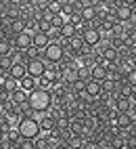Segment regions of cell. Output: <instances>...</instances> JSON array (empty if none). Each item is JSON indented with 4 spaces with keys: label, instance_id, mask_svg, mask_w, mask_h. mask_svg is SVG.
I'll list each match as a JSON object with an SVG mask.
<instances>
[{
    "label": "cell",
    "instance_id": "1",
    "mask_svg": "<svg viewBox=\"0 0 136 149\" xmlns=\"http://www.w3.org/2000/svg\"><path fill=\"white\" fill-rule=\"evenodd\" d=\"M27 105H30L32 113H46L52 105V95H50V88H44L40 84H36L30 93H27Z\"/></svg>",
    "mask_w": 136,
    "mask_h": 149
},
{
    "label": "cell",
    "instance_id": "2",
    "mask_svg": "<svg viewBox=\"0 0 136 149\" xmlns=\"http://www.w3.org/2000/svg\"><path fill=\"white\" fill-rule=\"evenodd\" d=\"M17 130H19V136L21 139H38L42 134L40 130V122L34 113H27V116H21L17 122Z\"/></svg>",
    "mask_w": 136,
    "mask_h": 149
},
{
    "label": "cell",
    "instance_id": "3",
    "mask_svg": "<svg viewBox=\"0 0 136 149\" xmlns=\"http://www.w3.org/2000/svg\"><path fill=\"white\" fill-rule=\"evenodd\" d=\"M63 57H65V46L61 42L50 40V42L42 48V59H44L46 63H57V65H59L63 61Z\"/></svg>",
    "mask_w": 136,
    "mask_h": 149
},
{
    "label": "cell",
    "instance_id": "4",
    "mask_svg": "<svg viewBox=\"0 0 136 149\" xmlns=\"http://www.w3.org/2000/svg\"><path fill=\"white\" fill-rule=\"evenodd\" d=\"M82 36H84L86 46H92V48H96V46L101 44V40H103V34H101V29L96 27V25H88V27H84Z\"/></svg>",
    "mask_w": 136,
    "mask_h": 149
},
{
    "label": "cell",
    "instance_id": "5",
    "mask_svg": "<svg viewBox=\"0 0 136 149\" xmlns=\"http://www.w3.org/2000/svg\"><path fill=\"white\" fill-rule=\"evenodd\" d=\"M32 44H34V34L30 29H21V32L15 36V40H13V46L17 51H27Z\"/></svg>",
    "mask_w": 136,
    "mask_h": 149
},
{
    "label": "cell",
    "instance_id": "6",
    "mask_svg": "<svg viewBox=\"0 0 136 149\" xmlns=\"http://www.w3.org/2000/svg\"><path fill=\"white\" fill-rule=\"evenodd\" d=\"M25 69H27V76H32V78H40V76H44V72H46V61L40 57V59H30V61L25 63Z\"/></svg>",
    "mask_w": 136,
    "mask_h": 149
},
{
    "label": "cell",
    "instance_id": "7",
    "mask_svg": "<svg viewBox=\"0 0 136 149\" xmlns=\"http://www.w3.org/2000/svg\"><path fill=\"white\" fill-rule=\"evenodd\" d=\"M115 17H117V21L122 23H128L134 19V8L130 4H124V2H117L115 4Z\"/></svg>",
    "mask_w": 136,
    "mask_h": 149
},
{
    "label": "cell",
    "instance_id": "8",
    "mask_svg": "<svg viewBox=\"0 0 136 149\" xmlns=\"http://www.w3.org/2000/svg\"><path fill=\"white\" fill-rule=\"evenodd\" d=\"M115 126L122 130H130L134 128V118L130 116V111H117L115 113Z\"/></svg>",
    "mask_w": 136,
    "mask_h": 149
},
{
    "label": "cell",
    "instance_id": "9",
    "mask_svg": "<svg viewBox=\"0 0 136 149\" xmlns=\"http://www.w3.org/2000/svg\"><path fill=\"white\" fill-rule=\"evenodd\" d=\"M38 122H40V130L42 132H52L57 128V118L50 116V113H40V118H38Z\"/></svg>",
    "mask_w": 136,
    "mask_h": 149
},
{
    "label": "cell",
    "instance_id": "10",
    "mask_svg": "<svg viewBox=\"0 0 136 149\" xmlns=\"http://www.w3.org/2000/svg\"><path fill=\"white\" fill-rule=\"evenodd\" d=\"M113 107H115V111H128L132 107V99L126 97V95H115L113 97Z\"/></svg>",
    "mask_w": 136,
    "mask_h": 149
},
{
    "label": "cell",
    "instance_id": "11",
    "mask_svg": "<svg viewBox=\"0 0 136 149\" xmlns=\"http://www.w3.org/2000/svg\"><path fill=\"white\" fill-rule=\"evenodd\" d=\"M82 19L88 25H94V21L99 19V11H96V6L90 4V6H82Z\"/></svg>",
    "mask_w": 136,
    "mask_h": 149
},
{
    "label": "cell",
    "instance_id": "12",
    "mask_svg": "<svg viewBox=\"0 0 136 149\" xmlns=\"http://www.w3.org/2000/svg\"><path fill=\"white\" fill-rule=\"evenodd\" d=\"M101 93H103V84L99 80H92V78H90V80L86 82V95H88L90 99H96Z\"/></svg>",
    "mask_w": 136,
    "mask_h": 149
},
{
    "label": "cell",
    "instance_id": "13",
    "mask_svg": "<svg viewBox=\"0 0 136 149\" xmlns=\"http://www.w3.org/2000/svg\"><path fill=\"white\" fill-rule=\"evenodd\" d=\"M8 74H11L15 80H21V78L27 74V69H25V63H21V61H13V65L8 67Z\"/></svg>",
    "mask_w": 136,
    "mask_h": 149
},
{
    "label": "cell",
    "instance_id": "14",
    "mask_svg": "<svg viewBox=\"0 0 136 149\" xmlns=\"http://www.w3.org/2000/svg\"><path fill=\"white\" fill-rule=\"evenodd\" d=\"M90 78H92V80L103 82L105 78H107V67H105L103 63H94V65L90 67Z\"/></svg>",
    "mask_w": 136,
    "mask_h": 149
},
{
    "label": "cell",
    "instance_id": "15",
    "mask_svg": "<svg viewBox=\"0 0 136 149\" xmlns=\"http://www.w3.org/2000/svg\"><path fill=\"white\" fill-rule=\"evenodd\" d=\"M48 42H50V36H48L46 32H42V29L34 32V46H38V48H44Z\"/></svg>",
    "mask_w": 136,
    "mask_h": 149
},
{
    "label": "cell",
    "instance_id": "16",
    "mask_svg": "<svg viewBox=\"0 0 136 149\" xmlns=\"http://www.w3.org/2000/svg\"><path fill=\"white\" fill-rule=\"evenodd\" d=\"M25 101H27V91H23L21 86H17L15 91L11 93V103L21 105V103H25Z\"/></svg>",
    "mask_w": 136,
    "mask_h": 149
},
{
    "label": "cell",
    "instance_id": "17",
    "mask_svg": "<svg viewBox=\"0 0 136 149\" xmlns=\"http://www.w3.org/2000/svg\"><path fill=\"white\" fill-rule=\"evenodd\" d=\"M75 32H77V27H75L73 21H69V19H67V21L61 25V36H63V38H71Z\"/></svg>",
    "mask_w": 136,
    "mask_h": 149
},
{
    "label": "cell",
    "instance_id": "18",
    "mask_svg": "<svg viewBox=\"0 0 136 149\" xmlns=\"http://www.w3.org/2000/svg\"><path fill=\"white\" fill-rule=\"evenodd\" d=\"M0 86H2V88H6L8 93H13L15 88L19 86V80H15V78H13L11 74H6V76H4V80L0 82Z\"/></svg>",
    "mask_w": 136,
    "mask_h": 149
},
{
    "label": "cell",
    "instance_id": "19",
    "mask_svg": "<svg viewBox=\"0 0 136 149\" xmlns=\"http://www.w3.org/2000/svg\"><path fill=\"white\" fill-rule=\"evenodd\" d=\"M19 86H21L23 91H27V93H30L32 88L36 86V78H32V76H27V74H25V76L21 78V80H19Z\"/></svg>",
    "mask_w": 136,
    "mask_h": 149
},
{
    "label": "cell",
    "instance_id": "20",
    "mask_svg": "<svg viewBox=\"0 0 136 149\" xmlns=\"http://www.w3.org/2000/svg\"><path fill=\"white\" fill-rule=\"evenodd\" d=\"M13 42L11 40H6V38H0V57H4V55H11L13 53Z\"/></svg>",
    "mask_w": 136,
    "mask_h": 149
},
{
    "label": "cell",
    "instance_id": "21",
    "mask_svg": "<svg viewBox=\"0 0 136 149\" xmlns=\"http://www.w3.org/2000/svg\"><path fill=\"white\" fill-rule=\"evenodd\" d=\"M77 78L80 80H90V65H77Z\"/></svg>",
    "mask_w": 136,
    "mask_h": 149
},
{
    "label": "cell",
    "instance_id": "22",
    "mask_svg": "<svg viewBox=\"0 0 136 149\" xmlns=\"http://www.w3.org/2000/svg\"><path fill=\"white\" fill-rule=\"evenodd\" d=\"M65 21H67V17H65L63 13H52V17H50V23H52V27H61Z\"/></svg>",
    "mask_w": 136,
    "mask_h": 149
},
{
    "label": "cell",
    "instance_id": "23",
    "mask_svg": "<svg viewBox=\"0 0 136 149\" xmlns=\"http://www.w3.org/2000/svg\"><path fill=\"white\" fill-rule=\"evenodd\" d=\"M25 55H27V59H40V57H42V48H38V46L32 44V46L25 51Z\"/></svg>",
    "mask_w": 136,
    "mask_h": 149
},
{
    "label": "cell",
    "instance_id": "24",
    "mask_svg": "<svg viewBox=\"0 0 136 149\" xmlns=\"http://www.w3.org/2000/svg\"><path fill=\"white\" fill-rule=\"evenodd\" d=\"M19 149H36V139H19Z\"/></svg>",
    "mask_w": 136,
    "mask_h": 149
},
{
    "label": "cell",
    "instance_id": "25",
    "mask_svg": "<svg viewBox=\"0 0 136 149\" xmlns=\"http://www.w3.org/2000/svg\"><path fill=\"white\" fill-rule=\"evenodd\" d=\"M46 34L50 36V40H55V42H61V40H63V36H61V27H50Z\"/></svg>",
    "mask_w": 136,
    "mask_h": 149
},
{
    "label": "cell",
    "instance_id": "26",
    "mask_svg": "<svg viewBox=\"0 0 136 149\" xmlns=\"http://www.w3.org/2000/svg\"><path fill=\"white\" fill-rule=\"evenodd\" d=\"M13 65V59H11V55H4V57H0V69L2 72H8V67Z\"/></svg>",
    "mask_w": 136,
    "mask_h": 149
},
{
    "label": "cell",
    "instance_id": "27",
    "mask_svg": "<svg viewBox=\"0 0 136 149\" xmlns=\"http://www.w3.org/2000/svg\"><path fill=\"white\" fill-rule=\"evenodd\" d=\"M126 80H128L130 86H136V67H132L128 74H126Z\"/></svg>",
    "mask_w": 136,
    "mask_h": 149
},
{
    "label": "cell",
    "instance_id": "28",
    "mask_svg": "<svg viewBox=\"0 0 136 149\" xmlns=\"http://www.w3.org/2000/svg\"><path fill=\"white\" fill-rule=\"evenodd\" d=\"M130 99H132V103H136V86H132V91H130Z\"/></svg>",
    "mask_w": 136,
    "mask_h": 149
},
{
    "label": "cell",
    "instance_id": "29",
    "mask_svg": "<svg viewBox=\"0 0 136 149\" xmlns=\"http://www.w3.org/2000/svg\"><path fill=\"white\" fill-rule=\"evenodd\" d=\"M80 4L82 6H90V4H94V0H80Z\"/></svg>",
    "mask_w": 136,
    "mask_h": 149
},
{
    "label": "cell",
    "instance_id": "30",
    "mask_svg": "<svg viewBox=\"0 0 136 149\" xmlns=\"http://www.w3.org/2000/svg\"><path fill=\"white\" fill-rule=\"evenodd\" d=\"M122 2H124V4H130V6H134V4H136V0H122Z\"/></svg>",
    "mask_w": 136,
    "mask_h": 149
},
{
    "label": "cell",
    "instance_id": "31",
    "mask_svg": "<svg viewBox=\"0 0 136 149\" xmlns=\"http://www.w3.org/2000/svg\"><path fill=\"white\" fill-rule=\"evenodd\" d=\"M132 42H134V46H136V32H134V38H132Z\"/></svg>",
    "mask_w": 136,
    "mask_h": 149
},
{
    "label": "cell",
    "instance_id": "32",
    "mask_svg": "<svg viewBox=\"0 0 136 149\" xmlns=\"http://www.w3.org/2000/svg\"><path fill=\"white\" fill-rule=\"evenodd\" d=\"M111 2H113V4H117V2H122V0H111Z\"/></svg>",
    "mask_w": 136,
    "mask_h": 149
},
{
    "label": "cell",
    "instance_id": "33",
    "mask_svg": "<svg viewBox=\"0 0 136 149\" xmlns=\"http://www.w3.org/2000/svg\"><path fill=\"white\" fill-rule=\"evenodd\" d=\"M134 132H136V122H134Z\"/></svg>",
    "mask_w": 136,
    "mask_h": 149
}]
</instances>
